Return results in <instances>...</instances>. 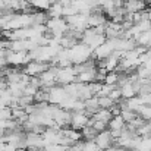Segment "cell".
Masks as SVG:
<instances>
[{
	"label": "cell",
	"mask_w": 151,
	"mask_h": 151,
	"mask_svg": "<svg viewBox=\"0 0 151 151\" xmlns=\"http://www.w3.org/2000/svg\"><path fill=\"white\" fill-rule=\"evenodd\" d=\"M69 53H70L72 65H81V63H84V62H87L93 57V50L81 41L78 44H75L72 49H69Z\"/></svg>",
	"instance_id": "cell-1"
},
{
	"label": "cell",
	"mask_w": 151,
	"mask_h": 151,
	"mask_svg": "<svg viewBox=\"0 0 151 151\" xmlns=\"http://www.w3.org/2000/svg\"><path fill=\"white\" fill-rule=\"evenodd\" d=\"M46 28H47V32L50 35L59 37V38H62L69 29V27H68V24L63 18H49Z\"/></svg>",
	"instance_id": "cell-2"
},
{
	"label": "cell",
	"mask_w": 151,
	"mask_h": 151,
	"mask_svg": "<svg viewBox=\"0 0 151 151\" xmlns=\"http://www.w3.org/2000/svg\"><path fill=\"white\" fill-rule=\"evenodd\" d=\"M56 82L60 87H65V85H69L72 82H76V73L73 70V66L59 68L57 73H56Z\"/></svg>",
	"instance_id": "cell-3"
},
{
	"label": "cell",
	"mask_w": 151,
	"mask_h": 151,
	"mask_svg": "<svg viewBox=\"0 0 151 151\" xmlns=\"http://www.w3.org/2000/svg\"><path fill=\"white\" fill-rule=\"evenodd\" d=\"M6 62H7V65H10V66H13V68H19V66L28 65V63L31 62V59H29L28 53H25V51H18V53H15V51L7 50V53H6Z\"/></svg>",
	"instance_id": "cell-4"
},
{
	"label": "cell",
	"mask_w": 151,
	"mask_h": 151,
	"mask_svg": "<svg viewBox=\"0 0 151 151\" xmlns=\"http://www.w3.org/2000/svg\"><path fill=\"white\" fill-rule=\"evenodd\" d=\"M50 68L49 63H43V62H29L28 65L24 66V73H27L28 76H40L43 72H46Z\"/></svg>",
	"instance_id": "cell-5"
},
{
	"label": "cell",
	"mask_w": 151,
	"mask_h": 151,
	"mask_svg": "<svg viewBox=\"0 0 151 151\" xmlns=\"http://www.w3.org/2000/svg\"><path fill=\"white\" fill-rule=\"evenodd\" d=\"M88 120H90V116L84 111H75L72 113V117H70V128L72 129H76V131H82L87 125H88Z\"/></svg>",
	"instance_id": "cell-6"
},
{
	"label": "cell",
	"mask_w": 151,
	"mask_h": 151,
	"mask_svg": "<svg viewBox=\"0 0 151 151\" xmlns=\"http://www.w3.org/2000/svg\"><path fill=\"white\" fill-rule=\"evenodd\" d=\"M94 142L99 145V148H100L101 151L109 150L110 147L114 145V139H113V137L110 135V131H109V129L104 131V132H99L97 137L94 138Z\"/></svg>",
	"instance_id": "cell-7"
},
{
	"label": "cell",
	"mask_w": 151,
	"mask_h": 151,
	"mask_svg": "<svg viewBox=\"0 0 151 151\" xmlns=\"http://www.w3.org/2000/svg\"><path fill=\"white\" fill-rule=\"evenodd\" d=\"M68 97L66 91L63 87L60 85H54L53 88L49 90V104H53V106H60L62 101Z\"/></svg>",
	"instance_id": "cell-8"
},
{
	"label": "cell",
	"mask_w": 151,
	"mask_h": 151,
	"mask_svg": "<svg viewBox=\"0 0 151 151\" xmlns=\"http://www.w3.org/2000/svg\"><path fill=\"white\" fill-rule=\"evenodd\" d=\"M113 46L110 44V41H107L106 40V43L104 44H101L100 47H97L96 50H93V59L94 60H104V59H107L109 56H111L113 54Z\"/></svg>",
	"instance_id": "cell-9"
},
{
	"label": "cell",
	"mask_w": 151,
	"mask_h": 151,
	"mask_svg": "<svg viewBox=\"0 0 151 151\" xmlns=\"http://www.w3.org/2000/svg\"><path fill=\"white\" fill-rule=\"evenodd\" d=\"M122 7L126 13H138L147 9V3L145 0H126Z\"/></svg>",
	"instance_id": "cell-10"
},
{
	"label": "cell",
	"mask_w": 151,
	"mask_h": 151,
	"mask_svg": "<svg viewBox=\"0 0 151 151\" xmlns=\"http://www.w3.org/2000/svg\"><path fill=\"white\" fill-rule=\"evenodd\" d=\"M96 78H97V66H91V68H88L84 72L76 75V82L91 84V82H96Z\"/></svg>",
	"instance_id": "cell-11"
},
{
	"label": "cell",
	"mask_w": 151,
	"mask_h": 151,
	"mask_svg": "<svg viewBox=\"0 0 151 151\" xmlns=\"http://www.w3.org/2000/svg\"><path fill=\"white\" fill-rule=\"evenodd\" d=\"M119 60H120V57L113 53V54L109 56L107 59L99 60V62H100V63H99V68H104L107 72H114V70L117 69V66H119Z\"/></svg>",
	"instance_id": "cell-12"
},
{
	"label": "cell",
	"mask_w": 151,
	"mask_h": 151,
	"mask_svg": "<svg viewBox=\"0 0 151 151\" xmlns=\"http://www.w3.org/2000/svg\"><path fill=\"white\" fill-rule=\"evenodd\" d=\"M129 78V76H128ZM119 88V91H120V97L123 99V100H129V99H132V97H137V91H135V88H134V84L128 79L126 82H123L122 85H119L117 87Z\"/></svg>",
	"instance_id": "cell-13"
},
{
	"label": "cell",
	"mask_w": 151,
	"mask_h": 151,
	"mask_svg": "<svg viewBox=\"0 0 151 151\" xmlns=\"http://www.w3.org/2000/svg\"><path fill=\"white\" fill-rule=\"evenodd\" d=\"M60 134L63 138L69 139L72 144L75 142H79L82 139V135H81V131H76V129H72V128H63L60 129Z\"/></svg>",
	"instance_id": "cell-14"
},
{
	"label": "cell",
	"mask_w": 151,
	"mask_h": 151,
	"mask_svg": "<svg viewBox=\"0 0 151 151\" xmlns=\"http://www.w3.org/2000/svg\"><path fill=\"white\" fill-rule=\"evenodd\" d=\"M135 43H137V46H139V47L150 49L151 47V29L141 32V34L135 38Z\"/></svg>",
	"instance_id": "cell-15"
},
{
	"label": "cell",
	"mask_w": 151,
	"mask_h": 151,
	"mask_svg": "<svg viewBox=\"0 0 151 151\" xmlns=\"http://www.w3.org/2000/svg\"><path fill=\"white\" fill-rule=\"evenodd\" d=\"M31 19H32V25H46L49 21V15H47V12L34 10L31 13Z\"/></svg>",
	"instance_id": "cell-16"
},
{
	"label": "cell",
	"mask_w": 151,
	"mask_h": 151,
	"mask_svg": "<svg viewBox=\"0 0 151 151\" xmlns=\"http://www.w3.org/2000/svg\"><path fill=\"white\" fill-rule=\"evenodd\" d=\"M107 126H109V131H122V129L126 126V123H125V120L122 119V116L119 114V116H113Z\"/></svg>",
	"instance_id": "cell-17"
},
{
	"label": "cell",
	"mask_w": 151,
	"mask_h": 151,
	"mask_svg": "<svg viewBox=\"0 0 151 151\" xmlns=\"http://www.w3.org/2000/svg\"><path fill=\"white\" fill-rule=\"evenodd\" d=\"M91 117H93L94 120H101V122H104V123H107V125H109V122L111 120L113 114H111V111H110V110L100 109V110H99V111H96Z\"/></svg>",
	"instance_id": "cell-18"
},
{
	"label": "cell",
	"mask_w": 151,
	"mask_h": 151,
	"mask_svg": "<svg viewBox=\"0 0 151 151\" xmlns=\"http://www.w3.org/2000/svg\"><path fill=\"white\" fill-rule=\"evenodd\" d=\"M28 3L32 6V9L41 10V12H47L49 7H50V1L49 0H28Z\"/></svg>",
	"instance_id": "cell-19"
},
{
	"label": "cell",
	"mask_w": 151,
	"mask_h": 151,
	"mask_svg": "<svg viewBox=\"0 0 151 151\" xmlns=\"http://www.w3.org/2000/svg\"><path fill=\"white\" fill-rule=\"evenodd\" d=\"M62 12H63V6L60 3H54V4H50L47 15L49 18H62Z\"/></svg>",
	"instance_id": "cell-20"
},
{
	"label": "cell",
	"mask_w": 151,
	"mask_h": 151,
	"mask_svg": "<svg viewBox=\"0 0 151 151\" xmlns=\"http://www.w3.org/2000/svg\"><path fill=\"white\" fill-rule=\"evenodd\" d=\"M137 135L139 138H148V137H151V122H144L137 129Z\"/></svg>",
	"instance_id": "cell-21"
},
{
	"label": "cell",
	"mask_w": 151,
	"mask_h": 151,
	"mask_svg": "<svg viewBox=\"0 0 151 151\" xmlns=\"http://www.w3.org/2000/svg\"><path fill=\"white\" fill-rule=\"evenodd\" d=\"M81 135L85 141H94V138L97 137V132L91 128V126H85L82 131H81Z\"/></svg>",
	"instance_id": "cell-22"
},
{
	"label": "cell",
	"mask_w": 151,
	"mask_h": 151,
	"mask_svg": "<svg viewBox=\"0 0 151 151\" xmlns=\"http://www.w3.org/2000/svg\"><path fill=\"white\" fill-rule=\"evenodd\" d=\"M116 103L111 100L110 97H99V107L100 109H106V110H110Z\"/></svg>",
	"instance_id": "cell-23"
},
{
	"label": "cell",
	"mask_w": 151,
	"mask_h": 151,
	"mask_svg": "<svg viewBox=\"0 0 151 151\" xmlns=\"http://www.w3.org/2000/svg\"><path fill=\"white\" fill-rule=\"evenodd\" d=\"M117 81H119V73H117V72H107V75H106V78H104V82H103V84L117 85Z\"/></svg>",
	"instance_id": "cell-24"
},
{
	"label": "cell",
	"mask_w": 151,
	"mask_h": 151,
	"mask_svg": "<svg viewBox=\"0 0 151 151\" xmlns=\"http://www.w3.org/2000/svg\"><path fill=\"white\" fill-rule=\"evenodd\" d=\"M120 116H122V119L125 120V123H131L138 114L137 113H134V111H131V110H126V109H123V110H120Z\"/></svg>",
	"instance_id": "cell-25"
},
{
	"label": "cell",
	"mask_w": 151,
	"mask_h": 151,
	"mask_svg": "<svg viewBox=\"0 0 151 151\" xmlns=\"http://www.w3.org/2000/svg\"><path fill=\"white\" fill-rule=\"evenodd\" d=\"M94 120V119H93ZM91 128L99 134V132H104V131H107L109 129V126H107V123H104V122H101V120H94L93 122V125H91Z\"/></svg>",
	"instance_id": "cell-26"
},
{
	"label": "cell",
	"mask_w": 151,
	"mask_h": 151,
	"mask_svg": "<svg viewBox=\"0 0 151 151\" xmlns=\"http://www.w3.org/2000/svg\"><path fill=\"white\" fill-rule=\"evenodd\" d=\"M82 151H101L99 145L94 141H84L82 142Z\"/></svg>",
	"instance_id": "cell-27"
},
{
	"label": "cell",
	"mask_w": 151,
	"mask_h": 151,
	"mask_svg": "<svg viewBox=\"0 0 151 151\" xmlns=\"http://www.w3.org/2000/svg\"><path fill=\"white\" fill-rule=\"evenodd\" d=\"M78 12H76V9L72 6V4H69V6H63V12H62V18H69V16H73V15H76Z\"/></svg>",
	"instance_id": "cell-28"
},
{
	"label": "cell",
	"mask_w": 151,
	"mask_h": 151,
	"mask_svg": "<svg viewBox=\"0 0 151 151\" xmlns=\"http://www.w3.org/2000/svg\"><path fill=\"white\" fill-rule=\"evenodd\" d=\"M138 99H139L142 106H150L151 104V94H141V96H138Z\"/></svg>",
	"instance_id": "cell-29"
},
{
	"label": "cell",
	"mask_w": 151,
	"mask_h": 151,
	"mask_svg": "<svg viewBox=\"0 0 151 151\" xmlns=\"http://www.w3.org/2000/svg\"><path fill=\"white\" fill-rule=\"evenodd\" d=\"M62 6H69V4H72V0H60L59 1Z\"/></svg>",
	"instance_id": "cell-30"
},
{
	"label": "cell",
	"mask_w": 151,
	"mask_h": 151,
	"mask_svg": "<svg viewBox=\"0 0 151 151\" xmlns=\"http://www.w3.org/2000/svg\"><path fill=\"white\" fill-rule=\"evenodd\" d=\"M106 151H123V150H122V148H120V147H117V145H116V144H114V145H113V147H110V148H109V150H106Z\"/></svg>",
	"instance_id": "cell-31"
},
{
	"label": "cell",
	"mask_w": 151,
	"mask_h": 151,
	"mask_svg": "<svg viewBox=\"0 0 151 151\" xmlns=\"http://www.w3.org/2000/svg\"><path fill=\"white\" fill-rule=\"evenodd\" d=\"M49 1H50V4H54V3H59L60 0H49Z\"/></svg>",
	"instance_id": "cell-32"
},
{
	"label": "cell",
	"mask_w": 151,
	"mask_h": 151,
	"mask_svg": "<svg viewBox=\"0 0 151 151\" xmlns=\"http://www.w3.org/2000/svg\"><path fill=\"white\" fill-rule=\"evenodd\" d=\"M1 28H3V19H1V16H0V31H1Z\"/></svg>",
	"instance_id": "cell-33"
},
{
	"label": "cell",
	"mask_w": 151,
	"mask_h": 151,
	"mask_svg": "<svg viewBox=\"0 0 151 151\" xmlns=\"http://www.w3.org/2000/svg\"><path fill=\"white\" fill-rule=\"evenodd\" d=\"M145 3H147V4H150V6H151V0H145Z\"/></svg>",
	"instance_id": "cell-34"
},
{
	"label": "cell",
	"mask_w": 151,
	"mask_h": 151,
	"mask_svg": "<svg viewBox=\"0 0 151 151\" xmlns=\"http://www.w3.org/2000/svg\"><path fill=\"white\" fill-rule=\"evenodd\" d=\"M123 151H138V150H123Z\"/></svg>",
	"instance_id": "cell-35"
},
{
	"label": "cell",
	"mask_w": 151,
	"mask_h": 151,
	"mask_svg": "<svg viewBox=\"0 0 151 151\" xmlns=\"http://www.w3.org/2000/svg\"><path fill=\"white\" fill-rule=\"evenodd\" d=\"M0 38H1V37H0Z\"/></svg>",
	"instance_id": "cell-36"
}]
</instances>
